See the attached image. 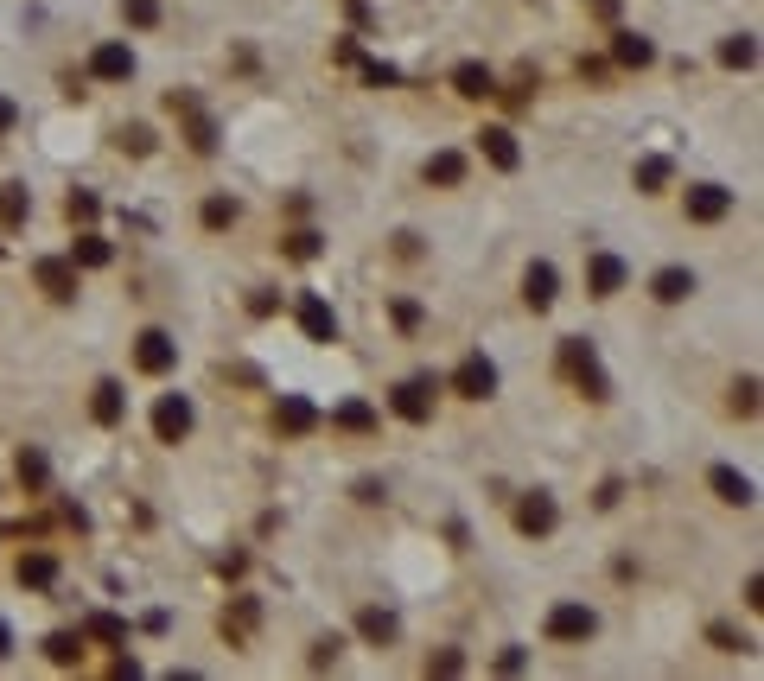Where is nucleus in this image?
Returning <instances> with one entry per match:
<instances>
[{"label":"nucleus","mask_w":764,"mask_h":681,"mask_svg":"<svg viewBox=\"0 0 764 681\" xmlns=\"http://www.w3.org/2000/svg\"><path fill=\"white\" fill-rule=\"evenodd\" d=\"M554 287H561L554 261H529V274H523V300H529L535 312H548V306H554Z\"/></svg>","instance_id":"ddd939ff"},{"label":"nucleus","mask_w":764,"mask_h":681,"mask_svg":"<svg viewBox=\"0 0 764 681\" xmlns=\"http://www.w3.org/2000/svg\"><path fill=\"white\" fill-rule=\"evenodd\" d=\"M453 90L478 102V96H491V90H497V77L484 71V64H459V71H453Z\"/></svg>","instance_id":"b1692460"},{"label":"nucleus","mask_w":764,"mask_h":681,"mask_svg":"<svg viewBox=\"0 0 764 681\" xmlns=\"http://www.w3.org/2000/svg\"><path fill=\"white\" fill-rule=\"evenodd\" d=\"M395 325H402V331H421V306H414V300H395Z\"/></svg>","instance_id":"a19ab883"},{"label":"nucleus","mask_w":764,"mask_h":681,"mask_svg":"<svg viewBox=\"0 0 764 681\" xmlns=\"http://www.w3.org/2000/svg\"><path fill=\"white\" fill-rule=\"evenodd\" d=\"M465 179V153H453V147H440L427 160V185H459Z\"/></svg>","instance_id":"412c9836"},{"label":"nucleus","mask_w":764,"mask_h":681,"mask_svg":"<svg viewBox=\"0 0 764 681\" xmlns=\"http://www.w3.org/2000/svg\"><path fill=\"white\" fill-rule=\"evenodd\" d=\"M650 293H656L663 306H682L688 293H694V274H688V268H663V274L650 281Z\"/></svg>","instance_id":"a211bd4d"},{"label":"nucleus","mask_w":764,"mask_h":681,"mask_svg":"<svg viewBox=\"0 0 764 681\" xmlns=\"http://www.w3.org/2000/svg\"><path fill=\"white\" fill-rule=\"evenodd\" d=\"M7 128H13V102L0 96V134H7Z\"/></svg>","instance_id":"a18cd8bd"},{"label":"nucleus","mask_w":764,"mask_h":681,"mask_svg":"<svg viewBox=\"0 0 764 681\" xmlns=\"http://www.w3.org/2000/svg\"><path fill=\"white\" fill-rule=\"evenodd\" d=\"M13 471H20V484H26V491H45V478H51V465H45V452H39V446H26L20 459H13Z\"/></svg>","instance_id":"a878e982"},{"label":"nucleus","mask_w":764,"mask_h":681,"mask_svg":"<svg viewBox=\"0 0 764 681\" xmlns=\"http://www.w3.org/2000/svg\"><path fill=\"white\" fill-rule=\"evenodd\" d=\"M109 255H115V249H109L96 230H83V236L71 242V261H77V268H109Z\"/></svg>","instance_id":"4be33fe9"},{"label":"nucleus","mask_w":764,"mask_h":681,"mask_svg":"<svg viewBox=\"0 0 764 681\" xmlns=\"http://www.w3.org/2000/svg\"><path fill=\"white\" fill-rule=\"evenodd\" d=\"M631 281V268H624V261L612 255V249H599V255H586V293H593V300H612V293Z\"/></svg>","instance_id":"20e7f679"},{"label":"nucleus","mask_w":764,"mask_h":681,"mask_svg":"<svg viewBox=\"0 0 764 681\" xmlns=\"http://www.w3.org/2000/svg\"><path fill=\"white\" fill-rule=\"evenodd\" d=\"M433 389H440V382H433V376H414V382H402V389L389 395V408L402 414V421H414V427H421L427 414H433Z\"/></svg>","instance_id":"0eeeda50"},{"label":"nucleus","mask_w":764,"mask_h":681,"mask_svg":"<svg viewBox=\"0 0 764 681\" xmlns=\"http://www.w3.org/2000/svg\"><path fill=\"white\" fill-rule=\"evenodd\" d=\"M121 20H128V26H153V20H160V0H121Z\"/></svg>","instance_id":"72a5a7b5"},{"label":"nucleus","mask_w":764,"mask_h":681,"mask_svg":"<svg viewBox=\"0 0 764 681\" xmlns=\"http://www.w3.org/2000/svg\"><path fill=\"white\" fill-rule=\"evenodd\" d=\"M707 484H714L720 503H739V510L752 503V478H745V471H733V465H714V471H707Z\"/></svg>","instance_id":"dca6fc26"},{"label":"nucleus","mask_w":764,"mask_h":681,"mask_svg":"<svg viewBox=\"0 0 764 681\" xmlns=\"http://www.w3.org/2000/svg\"><path fill=\"white\" fill-rule=\"evenodd\" d=\"M561 370L580 382V395L586 401H612V382H605V370H599V351L586 338H561Z\"/></svg>","instance_id":"f257e3e1"},{"label":"nucleus","mask_w":764,"mask_h":681,"mask_svg":"<svg viewBox=\"0 0 764 681\" xmlns=\"http://www.w3.org/2000/svg\"><path fill=\"white\" fill-rule=\"evenodd\" d=\"M714 643H720V650H752V643H745L733 624H714Z\"/></svg>","instance_id":"79ce46f5"},{"label":"nucleus","mask_w":764,"mask_h":681,"mask_svg":"<svg viewBox=\"0 0 764 681\" xmlns=\"http://www.w3.org/2000/svg\"><path fill=\"white\" fill-rule=\"evenodd\" d=\"M726 211H733V191L726 185H694L688 191V223H720Z\"/></svg>","instance_id":"9b49d317"},{"label":"nucleus","mask_w":764,"mask_h":681,"mask_svg":"<svg viewBox=\"0 0 764 681\" xmlns=\"http://www.w3.org/2000/svg\"><path fill=\"white\" fill-rule=\"evenodd\" d=\"M96 211H102V204H96V191H71V198H64V217L83 223V230L96 223Z\"/></svg>","instance_id":"473e14b6"},{"label":"nucleus","mask_w":764,"mask_h":681,"mask_svg":"<svg viewBox=\"0 0 764 681\" xmlns=\"http://www.w3.org/2000/svg\"><path fill=\"white\" fill-rule=\"evenodd\" d=\"M332 427H344V433H370V427H376V408H370V401H344V408L332 414Z\"/></svg>","instance_id":"c85d7f7f"},{"label":"nucleus","mask_w":764,"mask_h":681,"mask_svg":"<svg viewBox=\"0 0 764 681\" xmlns=\"http://www.w3.org/2000/svg\"><path fill=\"white\" fill-rule=\"evenodd\" d=\"M249 631H255V599H236V611H223V637L249 643Z\"/></svg>","instance_id":"2f4dec72"},{"label":"nucleus","mask_w":764,"mask_h":681,"mask_svg":"<svg viewBox=\"0 0 764 681\" xmlns=\"http://www.w3.org/2000/svg\"><path fill=\"white\" fill-rule=\"evenodd\" d=\"M478 147H484V160H491L497 172H516V160H523V153H516V134H510V128H484V134H478Z\"/></svg>","instance_id":"2eb2a0df"},{"label":"nucleus","mask_w":764,"mask_h":681,"mask_svg":"<svg viewBox=\"0 0 764 681\" xmlns=\"http://www.w3.org/2000/svg\"><path fill=\"white\" fill-rule=\"evenodd\" d=\"M45 656L58 662V669H77V662H83V637L77 631H51L45 637Z\"/></svg>","instance_id":"393cba45"},{"label":"nucleus","mask_w":764,"mask_h":681,"mask_svg":"<svg viewBox=\"0 0 764 681\" xmlns=\"http://www.w3.org/2000/svg\"><path fill=\"white\" fill-rule=\"evenodd\" d=\"M90 77H102V83H128V77H134V51L121 45V39L96 45V51H90Z\"/></svg>","instance_id":"1a4fd4ad"},{"label":"nucleus","mask_w":764,"mask_h":681,"mask_svg":"<svg viewBox=\"0 0 764 681\" xmlns=\"http://www.w3.org/2000/svg\"><path fill=\"white\" fill-rule=\"evenodd\" d=\"M357 631L363 637H370V643H395V631H402V624H395V611H363V618H357Z\"/></svg>","instance_id":"cd10ccee"},{"label":"nucleus","mask_w":764,"mask_h":681,"mask_svg":"<svg viewBox=\"0 0 764 681\" xmlns=\"http://www.w3.org/2000/svg\"><path fill=\"white\" fill-rule=\"evenodd\" d=\"M7 656H13V624L0 618V662H7Z\"/></svg>","instance_id":"c03bdc74"},{"label":"nucleus","mask_w":764,"mask_h":681,"mask_svg":"<svg viewBox=\"0 0 764 681\" xmlns=\"http://www.w3.org/2000/svg\"><path fill=\"white\" fill-rule=\"evenodd\" d=\"M554 522H561V510H554L548 491H529L523 503H516V529L523 535H554Z\"/></svg>","instance_id":"9d476101"},{"label":"nucleus","mask_w":764,"mask_h":681,"mask_svg":"<svg viewBox=\"0 0 764 681\" xmlns=\"http://www.w3.org/2000/svg\"><path fill=\"white\" fill-rule=\"evenodd\" d=\"M453 389H459L465 401H491V395H497V363H491V357H465L459 370H453Z\"/></svg>","instance_id":"423d86ee"},{"label":"nucleus","mask_w":764,"mask_h":681,"mask_svg":"<svg viewBox=\"0 0 764 681\" xmlns=\"http://www.w3.org/2000/svg\"><path fill=\"white\" fill-rule=\"evenodd\" d=\"M26 217H32V191L26 185H0V223H7V230H20Z\"/></svg>","instance_id":"6ab92c4d"},{"label":"nucleus","mask_w":764,"mask_h":681,"mask_svg":"<svg viewBox=\"0 0 764 681\" xmlns=\"http://www.w3.org/2000/svg\"><path fill=\"white\" fill-rule=\"evenodd\" d=\"M338 650H344L338 637H319V643H312V669H332V662H338Z\"/></svg>","instance_id":"4c0bfd02"},{"label":"nucleus","mask_w":764,"mask_h":681,"mask_svg":"<svg viewBox=\"0 0 764 681\" xmlns=\"http://www.w3.org/2000/svg\"><path fill=\"white\" fill-rule=\"evenodd\" d=\"M58 580V554H20V586H51Z\"/></svg>","instance_id":"5701e85b"},{"label":"nucleus","mask_w":764,"mask_h":681,"mask_svg":"<svg viewBox=\"0 0 764 681\" xmlns=\"http://www.w3.org/2000/svg\"><path fill=\"white\" fill-rule=\"evenodd\" d=\"M459 669H465L459 650H433V656H427V675H459Z\"/></svg>","instance_id":"c9c22d12"},{"label":"nucleus","mask_w":764,"mask_h":681,"mask_svg":"<svg viewBox=\"0 0 764 681\" xmlns=\"http://www.w3.org/2000/svg\"><path fill=\"white\" fill-rule=\"evenodd\" d=\"M669 160H663V153H644V160H637V172H631V179H637V191H663L669 185Z\"/></svg>","instance_id":"bb28decb"},{"label":"nucleus","mask_w":764,"mask_h":681,"mask_svg":"<svg viewBox=\"0 0 764 681\" xmlns=\"http://www.w3.org/2000/svg\"><path fill=\"white\" fill-rule=\"evenodd\" d=\"M121 147H128V153H153V128H121Z\"/></svg>","instance_id":"58836bf2"},{"label":"nucleus","mask_w":764,"mask_h":681,"mask_svg":"<svg viewBox=\"0 0 764 681\" xmlns=\"http://www.w3.org/2000/svg\"><path fill=\"white\" fill-rule=\"evenodd\" d=\"M83 637H96V643H128V624H121L115 611H90V624H83Z\"/></svg>","instance_id":"c756f323"},{"label":"nucleus","mask_w":764,"mask_h":681,"mask_svg":"<svg viewBox=\"0 0 764 681\" xmlns=\"http://www.w3.org/2000/svg\"><path fill=\"white\" fill-rule=\"evenodd\" d=\"M191 427H198V408H191L185 395H160V408H153V433H160V446H179Z\"/></svg>","instance_id":"f03ea898"},{"label":"nucleus","mask_w":764,"mask_h":681,"mask_svg":"<svg viewBox=\"0 0 764 681\" xmlns=\"http://www.w3.org/2000/svg\"><path fill=\"white\" fill-rule=\"evenodd\" d=\"M204 223H211V230L236 223V198H204Z\"/></svg>","instance_id":"f704fd0d"},{"label":"nucleus","mask_w":764,"mask_h":681,"mask_svg":"<svg viewBox=\"0 0 764 681\" xmlns=\"http://www.w3.org/2000/svg\"><path fill=\"white\" fill-rule=\"evenodd\" d=\"M274 427H281V433H312V427H319V408H312L306 395H281V408H274Z\"/></svg>","instance_id":"4468645a"},{"label":"nucleus","mask_w":764,"mask_h":681,"mask_svg":"<svg viewBox=\"0 0 764 681\" xmlns=\"http://www.w3.org/2000/svg\"><path fill=\"white\" fill-rule=\"evenodd\" d=\"M720 64H726V71H752V64H758V45L739 32V39H726V45H720Z\"/></svg>","instance_id":"7c9ffc66"},{"label":"nucleus","mask_w":764,"mask_h":681,"mask_svg":"<svg viewBox=\"0 0 764 681\" xmlns=\"http://www.w3.org/2000/svg\"><path fill=\"white\" fill-rule=\"evenodd\" d=\"M32 281H39L51 300H77V261H58V255H45V261H32Z\"/></svg>","instance_id":"6e6552de"},{"label":"nucleus","mask_w":764,"mask_h":681,"mask_svg":"<svg viewBox=\"0 0 764 681\" xmlns=\"http://www.w3.org/2000/svg\"><path fill=\"white\" fill-rule=\"evenodd\" d=\"M90 408H96L102 427H121V414H128V401H121V382H96V401H90Z\"/></svg>","instance_id":"aec40b11"},{"label":"nucleus","mask_w":764,"mask_h":681,"mask_svg":"<svg viewBox=\"0 0 764 681\" xmlns=\"http://www.w3.org/2000/svg\"><path fill=\"white\" fill-rule=\"evenodd\" d=\"M612 58L624 64V71H644V64H656V45L644 39V32H618V39H612Z\"/></svg>","instance_id":"f3484780"},{"label":"nucleus","mask_w":764,"mask_h":681,"mask_svg":"<svg viewBox=\"0 0 764 681\" xmlns=\"http://www.w3.org/2000/svg\"><path fill=\"white\" fill-rule=\"evenodd\" d=\"M287 255L312 261V255H319V236H312V230H293V236H287Z\"/></svg>","instance_id":"e433bc0d"},{"label":"nucleus","mask_w":764,"mask_h":681,"mask_svg":"<svg viewBox=\"0 0 764 681\" xmlns=\"http://www.w3.org/2000/svg\"><path fill=\"white\" fill-rule=\"evenodd\" d=\"M523 662H529V656H523V650H516V643H510V650L497 656V669H503V675H523Z\"/></svg>","instance_id":"37998d69"},{"label":"nucleus","mask_w":764,"mask_h":681,"mask_svg":"<svg viewBox=\"0 0 764 681\" xmlns=\"http://www.w3.org/2000/svg\"><path fill=\"white\" fill-rule=\"evenodd\" d=\"M300 331L312 344H332L338 338V319H332V306H325L319 293H306V300H300Z\"/></svg>","instance_id":"f8f14e48"},{"label":"nucleus","mask_w":764,"mask_h":681,"mask_svg":"<svg viewBox=\"0 0 764 681\" xmlns=\"http://www.w3.org/2000/svg\"><path fill=\"white\" fill-rule=\"evenodd\" d=\"M733 408H739V414H752V408H758V382H752V376H745L739 389H733Z\"/></svg>","instance_id":"ea45409f"},{"label":"nucleus","mask_w":764,"mask_h":681,"mask_svg":"<svg viewBox=\"0 0 764 681\" xmlns=\"http://www.w3.org/2000/svg\"><path fill=\"white\" fill-rule=\"evenodd\" d=\"M172 363H179V344H172L166 331H141V338H134V370L141 376H166Z\"/></svg>","instance_id":"39448f33"},{"label":"nucleus","mask_w":764,"mask_h":681,"mask_svg":"<svg viewBox=\"0 0 764 681\" xmlns=\"http://www.w3.org/2000/svg\"><path fill=\"white\" fill-rule=\"evenodd\" d=\"M593 631H599L593 605H573V599H567V605H554V611H548V637H554V643H586Z\"/></svg>","instance_id":"7ed1b4c3"}]
</instances>
